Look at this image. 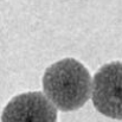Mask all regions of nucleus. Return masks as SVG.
Instances as JSON below:
<instances>
[{
    "instance_id": "nucleus-3",
    "label": "nucleus",
    "mask_w": 122,
    "mask_h": 122,
    "mask_svg": "<svg viewBox=\"0 0 122 122\" xmlns=\"http://www.w3.org/2000/svg\"><path fill=\"white\" fill-rule=\"evenodd\" d=\"M1 122H57V109L41 91H27L10 100Z\"/></svg>"
},
{
    "instance_id": "nucleus-2",
    "label": "nucleus",
    "mask_w": 122,
    "mask_h": 122,
    "mask_svg": "<svg viewBox=\"0 0 122 122\" xmlns=\"http://www.w3.org/2000/svg\"><path fill=\"white\" fill-rule=\"evenodd\" d=\"M91 100L97 112L104 116L122 120V62H109L95 72Z\"/></svg>"
},
{
    "instance_id": "nucleus-1",
    "label": "nucleus",
    "mask_w": 122,
    "mask_h": 122,
    "mask_svg": "<svg viewBox=\"0 0 122 122\" xmlns=\"http://www.w3.org/2000/svg\"><path fill=\"white\" fill-rule=\"evenodd\" d=\"M41 83L46 98L62 112L80 109L91 95V76L88 69L70 57L47 66Z\"/></svg>"
}]
</instances>
